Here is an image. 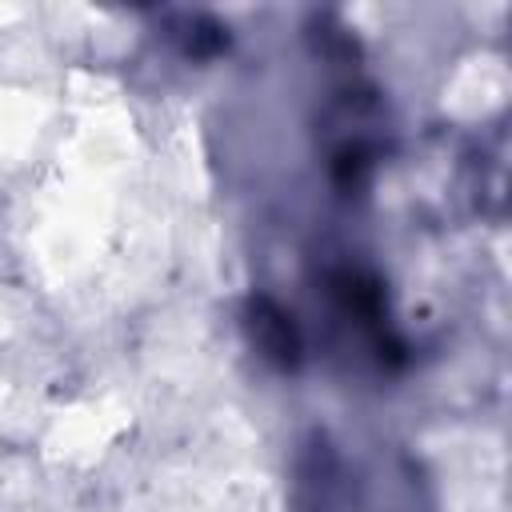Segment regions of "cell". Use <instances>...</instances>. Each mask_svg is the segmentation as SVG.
<instances>
[{
    "label": "cell",
    "instance_id": "obj_1",
    "mask_svg": "<svg viewBox=\"0 0 512 512\" xmlns=\"http://www.w3.org/2000/svg\"><path fill=\"white\" fill-rule=\"evenodd\" d=\"M288 320H292V316H284L272 300H256V304H252V336H256L260 352H264L268 360L284 364V368L296 364V352H300L296 332H292Z\"/></svg>",
    "mask_w": 512,
    "mask_h": 512
}]
</instances>
